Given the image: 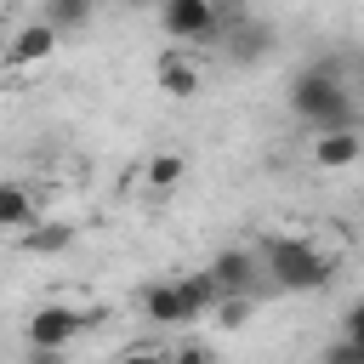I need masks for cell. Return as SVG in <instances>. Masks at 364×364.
Segmentation results:
<instances>
[{
  "label": "cell",
  "instance_id": "4fadbf2b",
  "mask_svg": "<svg viewBox=\"0 0 364 364\" xmlns=\"http://www.w3.org/2000/svg\"><path fill=\"white\" fill-rule=\"evenodd\" d=\"M74 245V228L68 222H46V228H28L23 233V250L28 256H57V250H68Z\"/></svg>",
  "mask_w": 364,
  "mask_h": 364
},
{
  "label": "cell",
  "instance_id": "d6986e66",
  "mask_svg": "<svg viewBox=\"0 0 364 364\" xmlns=\"http://www.w3.org/2000/svg\"><path fill=\"white\" fill-rule=\"evenodd\" d=\"M131 6H148V0H131Z\"/></svg>",
  "mask_w": 364,
  "mask_h": 364
},
{
  "label": "cell",
  "instance_id": "e0dca14e",
  "mask_svg": "<svg viewBox=\"0 0 364 364\" xmlns=\"http://www.w3.org/2000/svg\"><path fill=\"white\" fill-rule=\"evenodd\" d=\"M341 330H347V341H358V353H364V301H353V307L341 313Z\"/></svg>",
  "mask_w": 364,
  "mask_h": 364
},
{
  "label": "cell",
  "instance_id": "3957f363",
  "mask_svg": "<svg viewBox=\"0 0 364 364\" xmlns=\"http://www.w3.org/2000/svg\"><path fill=\"white\" fill-rule=\"evenodd\" d=\"M262 273H267V262L256 256V250H216L210 256V279L222 284V296H250L256 284H262Z\"/></svg>",
  "mask_w": 364,
  "mask_h": 364
},
{
  "label": "cell",
  "instance_id": "ba28073f",
  "mask_svg": "<svg viewBox=\"0 0 364 364\" xmlns=\"http://www.w3.org/2000/svg\"><path fill=\"white\" fill-rule=\"evenodd\" d=\"M57 34H63V28L40 17V23H28V28H17V34H11L6 57H11V63H23V68H28V63H46V57H51V46H57Z\"/></svg>",
  "mask_w": 364,
  "mask_h": 364
},
{
  "label": "cell",
  "instance_id": "ffe728a7",
  "mask_svg": "<svg viewBox=\"0 0 364 364\" xmlns=\"http://www.w3.org/2000/svg\"><path fill=\"white\" fill-rule=\"evenodd\" d=\"M0 11H6V0H0Z\"/></svg>",
  "mask_w": 364,
  "mask_h": 364
},
{
  "label": "cell",
  "instance_id": "5bb4252c",
  "mask_svg": "<svg viewBox=\"0 0 364 364\" xmlns=\"http://www.w3.org/2000/svg\"><path fill=\"white\" fill-rule=\"evenodd\" d=\"M91 11H97V0H46V23H57V28H85Z\"/></svg>",
  "mask_w": 364,
  "mask_h": 364
},
{
  "label": "cell",
  "instance_id": "9a60e30c",
  "mask_svg": "<svg viewBox=\"0 0 364 364\" xmlns=\"http://www.w3.org/2000/svg\"><path fill=\"white\" fill-rule=\"evenodd\" d=\"M142 182H148L154 193H171V188L182 182V154H159V159H148V171H142Z\"/></svg>",
  "mask_w": 364,
  "mask_h": 364
},
{
  "label": "cell",
  "instance_id": "ac0fdd59",
  "mask_svg": "<svg viewBox=\"0 0 364 364\" xmlns=\"http://www.w3.org/2000/svg\"><path fill=\"white\" fill-rule=\"evenodd\" d=\"M353 91H358V102H364V63H358V85H353Z\"/></svg>",
  "mask_w": 364,
  "mask_h": 364
},
{
  "label": "cell",
  "instance_id": "52a82bcc",
  "mask_svg": "<svg viewBox=\"0 0 364 364\" xmlns=\"http://www.w3.org/2000/svg\"><path fill=\"white\" fill-rule=\"evenodd\" d=\"M142 318H148V324H188L193 313H188V301H182V284H176V279L148 284V290H142Z\"/></svg>",
  "mask_w": 364,
  "mask_h": 364
},
{
  "label": "cell",
  "instance_id": "30bf717a",
  "mask_svg": "<svg viewBox=\"0 0 364 364\" xmlns=\"http://www.w3.org/2000/svg\"><path fill=\"white\" fill-rule=\"evenodd\" d=\"M176 284H182V301H188V313H193V318H199V313H210V307L222 301V284L210 279V267H205V273H182Z\"/></svg>",
  "mask_w": 364,
  "mask_h": 364
},
{
  "label": "cell",
  "instance_id": "277c9868",
  "mask_svg": "<svg viewBox=\"0 0 364 364\" xmlns=\"http://www.w3.org/2000/svg\"><path fill=\"white\" fill-rule=\"evenodd\" d=\"M159 23L171 40H210L216 34V0H159Z\"/></svg>",
  "mask_w": 364,
  "mask_h": 364
},
{
  "label": "cell",
  "instance_id": "2e32d148",
  "mask_svg": "<svg viewBox=\"0 0 364 364\" xmlns=\"http://www.w3.org/2000/svg\"><path fill=\"white\" fill-rule=\"evenodd\" d=\"M216 313H222V324H228V330H239V324L250 318V296H222V301H216Z\"/></svg>",
  "mask_w": 364,
  "mask_h": 364
},
{
  "label": "cell",
  "instance_id": "8fae6325",
  "mask_svg": "<svg viewBox=\"0 0 364 364\" xmlns=\"http://www.w3.org/2000/svg\"><path fill=\"white\" fill-rule=\"evenodd\" d=\"M34 222V199L17 188V182H0V233H17Z\"/></svg>",
  "mask_w": 364,
  "mask_h": 364
},
{
  "label": "cell",
  "instance_id": "9c48e42d",
  "mask_svg": "<svg viewBox=\"0 0 364 364\" xmlns=\"http://www.w3.org/2000/svg\"><path fill=\"white\" fill-rule=\"evenodd\" d=\"M159 91H171V97H193V91H199V68H193L182 51H165V57H159Z\"/></svg>",
  "mask_w": 364,
  "mask_h": 364
},
{
  "label": "cell",
  "instance_id": "8992f818",
  "mask_svg": "<svg viewBox=\"0 0 364 364\" xmlns=\"http://www.w3.org/2000/svg\"><path fill=\"white\" fill-rule=\"evenodd\" d=\"M364 159V131L341 125V131H313V165L318 171H347Z\"/></svg>",
  "mask_w": 364,
  "mask_h": 364
},
{
  "label": "cell",
  "instance_id": "6da1fadb",
  "mask_svg": "<svg viewBox=\"0 0 364 364\" xmlns=\"http://www.w3.org/2000/svg\"><path fill=\"white\" fill-rule=\"evenodd\" d=\"M290 114L307 131H341V125H358V91L330 63H313L290 80Z\"/></svg>",
  "mask_w": 364,
  "mask_h": 364
},
{
  "label": "cell",
  "instance_id": "7c38bea8",
  "mask_svg": "<svg viewBox=\"0 0 364 364\" xmlns=\"http://www.w3.org/2000/svg\"><path fill=\"white\" fill-rule=\"evenodd\" d=\"M267 46H273V34H267L262 23H250V17H245L239 28H228V51H233L239 63H256V57H262Z\"/></svg>",
  "mask_w": 364,
  "mask_h": 364
},
{
  "label": "cell",
  "instance_id": "7a4b0ae2",
  "mask_svg": "<svg viewBox=\"0 0 364 364\" xmlns=\"http://www.w3.org/2000/svg\"><path fill=\"white\" fill-rule=\"evenodd\" d=\"M262 262H267V279H273L279 290H296V296L324 290V284L336 279V256H324V250L307 245V239H267Z\"/></svg>",
  "mask_w": 364,
  "mask_h": 364
},
{
  "label": "cell",
  "instance_id": "5b68a950",
  "mask_svg": "<svg viewBox=\"0 0 364 364\" xmlns=\"http://www.w3.org/2000/svg\"><path fill=\"white\" fill-rule=\"evenodd\" d=\"M80 330H85V313L57 307V301H51V307H40V313L28 318V341H34L40 353H63V347H68Z\"/></svg>",
  "mask_w": 364,
  "mask_h": 364
}]
</instances>
